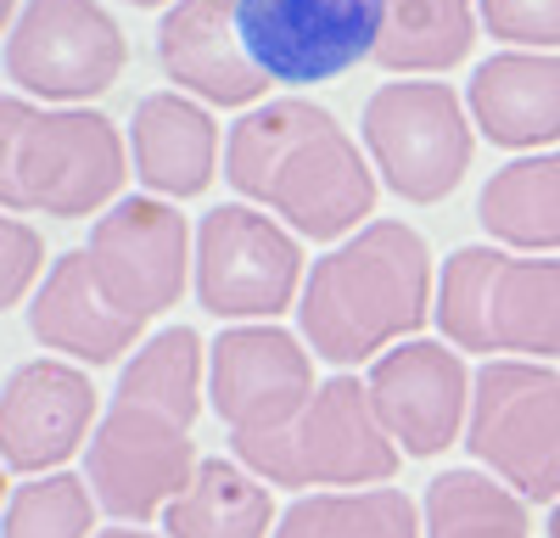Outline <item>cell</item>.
<instances>
[{
  "mask_svg": "<svg viewBox=\"0 0 560 538\" xmlns=\"http://www.w3.org/2000/svg\"><path fill=\"white\" fill-rule=\"evenodd\" d=\"M129 163L147 197L185 202L202 197L219 174V124L213 107L179 96V90H158L135 107L129 118Z\"/></svg>",
  "mask_w": 560,
  "mask_h": 538,
  "instance_id": "obj_18",
  "label": "cell"
},
{
  "mask_svg": "<svg viewBox=\"0 0 560 538\" xmlns=\"http://www.w3.org/2000/svg\"><path fill=\"white\" fill-rule=\"evenodd\" d=\"M319 393L314 353L303 337L269 326H224L208 348V404L230 443L280 432Z\"/></svg>",
  "mask_w": 560,
  "mask_h": 538,
  "instance_id": "obj_13",
  "label": "cell"
},
{
  "mask_svg": "<svg viewBox=\"0 0 560 538\" xmlns=\"http://www.w3.org/2000/svg\"><path fill=\"white\" fill-rule=\"evenodd\" d=\"M269 482L242 460H202L191 488L163 511L168 538H275Z\"/></svg>",
  "mask_w": 560,
  "mask_h": 538,
  "instance_id": "obj_22",
  "label": "cell"
},
{
  "mask_svg": "<svg viewBox=\"0 0 560 538\" xmlns=\"http://www.w3.org/2000/svg\"><path fill=\"white\" fill-rule=\"evenodd\" d=\"M303 242L253 202L208 208L197 224V297L224 326H269L303 297Z\"/></svg>",
  "mask_w": 560,
  "mask_h": 538,
  "instance_id": "obj_8",
  "label": "cell"
},
{
  "mask_svg": "<svg viewBox=\"0 0 560 538\" xmlns=\"http://www.w3.org/2000/svg\"><path fill=\"white\" fill-rule=\"evenodd\" d=\"M102 421V393L73 359H28L0 387V466L23 477L62 471L90 448Z\"/></svg>",
  "mask_w": 560,
  "mask_h": 538,
  "instance_id": "obj_15",
  "label": "cell"
},
{
  "mask_svg": "<svg viewBox=\"0 0 560 538\" xmlns=\"http://www.w3.org/2000/svg\"><path fill=\"white\" fill-rule=\"evenodd\" d=\"M465 107L482 141L504 152H555L560 141V57L555 51H493L465 84Z\"/></svg>",
  "mask_w": 560,
  "mask_h": 538,
  "instance_id": "obj_17",
  "label": "cell"
},
{
  "mask_svg": "<svg viewBox=\"0 0 560 538\" xmlns=\"http://www.w3.org/2000/svg\"><path fill=\"white\" fill-rule=\"evenodd\" d=\"M477 219L510 253H560V147L510 157L477 197Z\"/></svg>",
  "mask_w": 560,
  "mask_h": 538,
  "instance_id": "obj_20",
  "label": "cell"
},
{
  "mask_svg": "<svg viewBox=\"0 0 560 538\" xmlns=\"http://www.w3.org/2000/svg\"><path fill=\"white\" fill-rule=\"evenodd\" d=\"M158 68L179 96L202 107H258L269 79L247 57L236 28V0H174L158 23Z\"/></svg>",
  "mask_w": 560,
  "mask_h": 538,
  "instance_id": "obj_16",
  "label": "cell"
},
{
  "mask_svg": "<svg viewBox=\"0 0 560 538\" xmlns=\"http://www.w3.org/2000/svg\"><path fill=\"white\" fill-rule=\"evenodd\" d=\"M236 28L269 84H325L376 62L382 0H236Z\"/></svg>",
  "mask_w": 560,
  "mask_h": 538,
  "instance_id": "obj_12",
  "label": "cell"
},
{
  "mask_svg": "<svg viewBox=\"0 0 560 538\" xmlns=\"http://www.w3.org/2000/svg\"><path fill=\"white\" fill-rule=\"evenodd\" d=\"M438 308V276L427 236L404 219H370L308 264L298 297L303 342L325 365H376L409 342Z\"/></svg>",
  "mask_w": 560,
  "mask_h": 538,
  "instance_id": "obj_2",
  "label": "cell"
},
{
  "mask_svg": "<svg viewBox=\"0 0 560 538\" xmlns=\"http://www.w3.org/2000/svg\"><path fill=\"white\" fill-rule=\"evenodd\" d=\"M465 448L527 505H560V371L538 359H488L471 387Z\"/></svg>",
  "mask_w": 560,
  "mask_h": 538,
  "instance_id": "obj_7",
  "label": "cell"
},
{
  "mask_svg": "<svg viewBox=\"0 0 560 538\" xmlns=\"http://www.w3.org/2000/svg\"><path fill=\"white\" fill-rule=\"evenodd\" d=\"M0 538H96V493L73 471L28 477L12 488Z\"/></svg>",
  "mask_w": 560,
  "mask_h": 538,
  "instance_id": "obj_26",
  "label": "cell"
},
{
  "mask_svg": "<svg viewBox=\"0 0 560 538\" xmlns=\"http://www.w3.org/2000/svg\"><path fill=\"white\" fill-rule=\"evenodd\" d=\"M90 276H96L102 297L124 314V320L147 326L163 308L179 303L185 281L197 269V242L185 213L163 197H118L96 231H90Z\"/></svg>",
  "mask_w": 560,
  "mask_h": 538,
  "instance_id": "obj_11",
  "label": "cell"
},
{
  "mask_svg": "<svg viewBox=\"0 0 560 538\" xmlns=\"http://www.w3.org/2000/svg\"><path fill=\"white\" fill-rule=\"evenodd\" d=\"M124 7H174V0H124Z\"/></svg>",
  "mask_w": 560,
  "mask_h": 538,
  "instance_id": "obj_31",
  "label": "cell"
},
{
  "mask_svg": "<svg viewBox=\"0 0 560 538\" xmlns=\"http://www.w3.org/2000/svg\"><path fill=\"white\" fill-rule=\"evenodd\" d=\"M45 281V242L34 224L0 213V314L18 308Z\"/></svg>",
  "mask_w": 560,
  "mask_h": 538,
  "instance_id": "obj_28",
  "label": "cell"
},
{
  "mask_svg": "<svg viewBox=\"0 0 560 538\" xmlns=\"http://www.w3.org/2000/svg\"><path fill=\"white\" fill-rule=\"evenodd\" d=\"M359 134H364L370 163H376V179L415 208L443 202L465 179L471 152H477L471 107H465L454 96V84H443V79L382 84L376 96L364 102Z\"/></svg>",
  "mask_w": 560,
  "mask_h": 538,
  "instance_id": "obj_6",
  "label": "cell"
},
{
  "mask_svg": "<svg viewBox=\"0 0 560 538\" xmlns=\"http://www.w3.org/2000/svg\"><path fill=\"white\" fill-rule=\"evenodd\" d=\"M275 538H427V522L404 488H342L292 500Z\"/></svg>",
  "mask_w": 560,
  "mask_h": 538,
  "instance_id": "obj_24",
  "label": "cell"
},
{
  "mask_svg": "<svg viewBox=\"0 0 560 538\" xmlns=\"http://www.w3.org/2000/svg\"><path fill=\"white\" fill-rule=\"evenodd\" d=\"M477 17L510 51H560V0H477Z\"/></svg>",
  "mask_w": 560,
  "mask_h": 538,
  "instance_id": "obj_27",
  "label": "cell"
},
{
  "mask_svg": "<svg viewBox=\"0 0 560 538\" xmlns=\"http://www.w3.org/2000/svg\"><path fill=\"white\" fill-rule=\"evenodd\" d=\"M420 522H427V538H533V516L522 493L471 466L427 482Z\"/></svg>",
  "mask_w": 560,
  "mask_h": 538,
  "instance_id": "obj_25",
  "label": "cell"
},
{
  "mask_svg": "<svg viewBox=\"0 0 560 538\" xmlns=\"http://www.w3.org/2000/svg\"><path fill=\"white\" fill-rule=\"evenodd\" d=\"M124 62V28L102 0H28L7 34V79L45 107H84L107 96Z\"/></svg>",
  "mask_w": 560,
  "mask_h": 538,
  "instance_id": "obj_9",
  "label": "cell"
},
{
  "mask_svg": "<svg viewBox=\"0 0 560 538\" xmlns=\"http://www.w3.org/2000/svg\"><path fill=\"white\" fill-rule=\"evenodd\" d=\"M549 538H560V505L549 511Z\"/></svg>",
  "mask_w": 560,
  "mask_h": 538,
  "instance_id": "obj_32",
  "label": "cell"
},
{
  "mask_svg": "<svg viewBox=\"0 0 560 538\" xmlns=\"http://www.w3.org/2000/svg\"><path fill=\"white\" fill-rule=\"evenodd\" d=\"M432 320L459 353H527L560 359V258L454 247L438 276Z\"/></svg>",
  "mask_w": 560,
  "mask_h": 538,
  "instance_id": "obj_4",
  "label": "cell"
},
{
  "mask_svg": "<svg viewBox=\"0 0 560 538\" xmlns=\"http://www.w3.org/2000/svg\"><path fill=\"white\" fill-rule=\"evenodd\" d=\"M12 23H18V0H0V34H12Z\"/></svg>",
  "mask_w": 560,
  "mask_h": 538,
  "instance_id": "obj_29",
  "label": "cell"
},
{
  "mask_svg": "<svg viewBox=\"0 0 560 538\" xmlns=\"http://www.w3.org/2000/svg\"><path fill=\"white\" fill-rule=\"evenodd\" d=\"M364 387H370V404H376L387 437L404 455L432 460L465 437L477 376L465 371L459 348L432 342V337H409L370 365Z\"/></svg>",
  "mask_w": 560,
  "mask_h": 538,
  "instance_id": "obj_14",
  "label": "cell"
},
{
  "mask_svg": "<svg viewBox=\"0 0 560 538\" xmlns=\"http://www.w3.org/2000/svg\"><path fill=\"white\" fill-rule=\"evenodd\" d=\"M28 331H34L39 348L68 353L73 365H113V359H124L140 337V326L124 320V314L102 297L84 247L62 253L45 269L39 292L28 297Z\"/></svg>",
  "mask_w": 560,
  "mask_h": 538,
  "instance_id": "obj_19",
  "label": "cell"
},
{
  "mask_svg": "<svg viewBox=\"0 0 560 538\" xmlns=\"http://www.w3.org/2000/svg\"><path fill=\"white\" fill-rule=\"evenodd\" d=\"M113 398L147 404V410L174 416L179 426H197L202 398H208V342L191 326H163L158 337L135 348Z\"/></svg>",
  "mask_w": 560,
  "mask_h": 538,
  "instance_id": "obj_23",
  "label": "cell"
},
{
  "mask_svg": "<svg viewBox=\"0 0 560 538\" xmlns=\"http://www.w3.org/2000/svg\"><path fill=\"white\" fill-rule=\"evenodd\" d=\"M236 460L269 488H382L393 482L404 448L387 437L370 387L359 376H331L280 432L230 443Z\"/></svg>",
  "mask_w": 560,
  "mask_h": 538,
  "instance_id": "obj_5",
  "label": "cell"
},
{
  "mask_svg": "<svg viewBox=\"0 0 560 538\" xmlns=\"http://www.w3.org/2000/svg\"><path fill=\"white\" fill-rule=\"evenodd\" d=\"M0 500H12V488H7V477H0ZM0 516H7V511H0Z\"/></svg>",
  "mask_w": 560,
  "mask_h": 538,
  "instance_id": "obj_33",
  "label": "cell"
},
{
  "mask_svg": "<svg viewBox=\"0 0 560 538\" xmlns=\"http://www.w3.org/2000/svg\"><path fill=\"white\" fill-rule=\"evenodd\" d=\"M224 179L303 242H348L382 191L370 152L308 96H275L242 113L224 141Z\"/></svg>",
  "mask_w": 560,
  "mask_h": 538,
  "instance_id": "obj_1",
  "label": "cell"
},
{
  "mask_svg": "<svg viewBox=\"0 0 560 538\" xmlns=\"http://www.w3.org/2000/svg\"><path fill=\"white\" fill-rule=\"evenodd\" d=\"M197 466L202 455L191 426H179L163 410H147V404L113 398L96 421V437H90L84 482L96 493V505L118 516V527H140L191 488Z\"/></svg>",
  "mask_w": 560,
  "mask_h": 538,
  "instance_id": "obj_10",
  "label": "cell"
},
{
  "mask_svg": "<svg viewBox=\"0 0 560 538\" xmlns=\"http://www.w3.org/2000/svg\"><path fill=\"white\" fill-rule=\"evenodd\" d=\"M129 141L107 113L0 96V213L90 219L118 202Z\"/></svg>",
  "mask_w": 560,
  "mask_h": 538,
  "instance_id": "obj_3",
  "label": "cell"
},
{
  "mask_svg": "<svg viewBox=\"0 0 560 538\" xmlns=\"http://www.w3.org/2000/svg\"><path fill=\"white\" fill-rule=\"evenodd\" d=\"M477 0H382L376 68L393 79H438L477 45Z\"/></svg>",
  "mask_w": 560,
  "mask_h": 538,
  "instance_id": "obj_21",
  "label": "cell"
},
{
  "mask_svg": "<svg viewBox=\"0 0 560 538\" xmlns=\"http://www.w3.org/2000/svg\"><path fill=\"white\" fill-rule=\"evenodd\" d=\"M96 538H158V533H140V527H107V533H96Z\"/></svg>",
  "mask_w": 560,
  "mask_h": 538,
  "instance_id": "obj_30",
  "label": "cell"
}]
</instances>
